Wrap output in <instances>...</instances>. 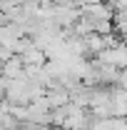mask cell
<instances>
[{
    "mask_svg": "<svg viewBox=\"0 0 127 130\" xmlns=\"http://www.w3.org/2000/svg\"><path fill=\"white\" fill-rule=\"evenodd\" d=\"M35 3H40V0H35Z\"/></svg>",
    "mask_w": 127,
    "mask_h": 130,
    "instance_id": "cell-7",
    "label": "cell"
},
{
    "mask_svg": "<svg viewBox=\"0 0 127 130\" xmlns=\"http://www.w3.org/2000/svg\"><path fill=\"white\" fill-rule=\"evenodd\" d=\"M80 13L87 18H92V20H112V5L110 3H105V0H87L82 8H80Z\"/></svg>",
    "mask_w": 127,
    "mask_h": 130,
    "instance_id": "cell-2",
    "label": "cell"
},
{
    "mask_svg": "<svg viewBox=\"0 0 127 130\" xmlns=\"http://www.w3.org/2000/svg\"><path fill=\"white\" fill-rule=\"evenodd\" d=\"M95 58L102 60V63H107V65H115L117 70H125V68H127V43H125V40H117L115 45L100 50Z\"/></svg>",
    "mask_w": 127,
    "mask_h": 130,
    "instance_id": "cell-1",
    "label": "cell"
},
{
    "mask_svg": "<svg viewBox=\"0 0 127 130\" xmlns=\"http://www.w3.org/2000/svg\"><path fill=\"white\" fill-rule=\"evenodd\" d=\"M0 100H5V78L0 75Z\"/></svg>",
    "mask_w": 127,
    "mask_h": 130,
    "instance_id": "cell-6",
    "label": "cell"
},
{
    "mask_svg": "<svg viewBox=\"0 0 127 130\" xmlns=\"http://www.w3.org/2000/svg\"><path fill=\"white\" fill-rule=\"evenodd\" d=\"M23 58L20 55H8L5 60H3V65H0V75L5 78V80H15V78H23Z\"/></svg>",
    "mask_w": 127,
    "mask_h": 130,
    "instance_id": "cell-3",
    "label": "cell"
},
{
    "mask_svg": "<svg viewBox=\"0 0 127 130\" xmlns=\"http://www.w3.org/2000/svg\"><path fill=\"white\" fill-rule=\"evenodd\" d=\"M117 85L127 90V68H125V70H120V75H117Z\"/></svg>",
    "mask_w": 127,
    "mask_h": 130,
    "instance_id": "cell-5",
    "label": "cell"
},
{
    "mask_svg": "<svg viewBox=\"0 0 127 130\" xmlns=\"http://www.w3.org/2000/svg\"><path fill=\"white\" fill-rule=\"evenodd\" d=\"M20 58H23V65H32V68H40V65L48 60V58H45V53L37 48L35 43H32L25 53H20Z\"/></svg>",
    "mask_w": 127,
    "mask_h": 130,
    "instance_id": "cell-4",
    "label": "cell"
}]
</instances>
